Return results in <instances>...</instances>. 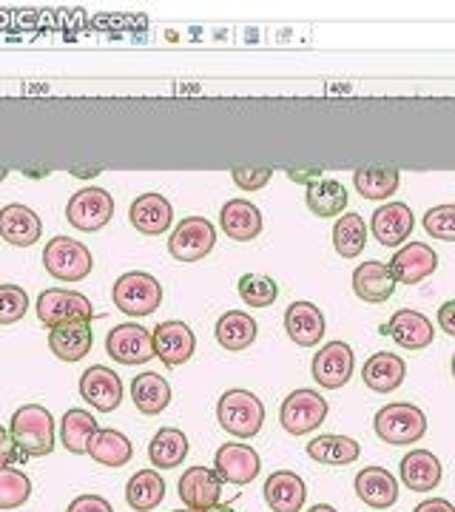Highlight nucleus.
<instances>
[{
    "label": "nucleus",
    "instance_id": "obj_13",
    "mask_svg": "<svg viewBox=\"0 0 455 512\" xmlns=\"http://www.w3.org/2000/svg\"><path fill=\"white\" fill-rule=\"evenodd\" d=\"M396 285H419L421 279L436 274L438 254L427 242H407L387 262Z\"/></svg>",
    "mask_w": 455,
    "mask_h": 512
},
{
    "label": "nucleus",
    "instance_id": "obj_42",
    "mask_svg": "<svg viewBox=\"0 0 455 512\" xmlns=\"http://www.w3.org/2000/svg\"><path fill=\"white\" fill-rule=\"evenodd\" d=\"M424 231L441 242H455V205H436L424 214Z\"/></svg>",
    "mask_w": 455,
    "mask_h": 512
},
{
    "label": "nucleus",
    "instance_id": "obj_46",
    "mask_svg": "<svg viewBox=\"0 0 455 512\" xmlns=\"http://www.w3.org/2000/svg\"><path fill=\"white\" fill-rule=\"evenodd\" d=\"M438 328L444 330L447 336H455V299L444 302V305L438 308Z\"/></svg>",
    "mask_w": 455,
    "mask_h": 512
},
{
    "label": "nucleus",
    "instance_id": "obj_23",
    "mask_svg": "<svg viewBox=\"0 0 455 512\" xmlns=\"http://www.w3.org/2000/svg\"><path fill=\"white\" fill-rule=\"evenodd\" d=\"M399 473L404 487L413 490V493H430V490H436L438 484H441V476H444L441 461L430 450H410L407 456L401 458Z\"/></svg>",
    "mask_w": 455,
    "mask_h": 512
},
{
    "label": "nucleus",
    "instance_id": "obj_1",
    "mask_svg": "<svg viewBox=\"0 0 455 512\" xmlns=\"http://www.w3.org/2000/svg\"><path fill=\"white\" fill-rule=\"evenodd\" d=\"M9 433L26 458L49 456L55 450V419L43 404H23L9 421Z\"/></svg>",
    "mask_w": 455,
    "mask_h": 512
},
{
    "label": "nucleus",
    "instance_id": "obj_32",
    "mask_svg": "<svg viewBox=\"0 0 455 512\" xmlns=\"http://www.w3.org/2000/svg\"><path fill=\"white\" fill-rule=\"evenodd\" d=\"M308 456L325 467H347L362 456V447L359 441L347 439V436L328 433V436H316L308 441Z\"/></svg>",
    "mask_w": 455,
    "mask_h": 512
},
{
    "label": "nucleus",
    "instance_id": "obj_53",
    "mask_svg": "<svg viewBox=\"0 0 455 512\" xmlns=\"http://www.w3.org/2000/svg\"><path fill=\"white\" fill-rule=\"evenodd\" d=\"M450 367H453V379H455V356H453V365H450Z\"/></svg>",
    "mask_w": 455,
    "mask_h": 512
},
{
    "label": "nucleus",
    "instance_id": "obj_14",
    "mask_svg": "<svg viewBox=\"0 0 455 512\" xmlns=\"http://www.w3.org/2000/svg\"><path fill=\"white\" fill-rule=\"evenodd\" d=\"M214 470L222 481L228 484H237V487H245L251 484L259 470H262V458L256 453L251 444H222L214 456Z\"/></svg>",
    "mask_w": 455,
    "mask_h": 512
},
{
    "label": "nucleus",
    "instance_id": "obj_12",
    "mask_svg": "<svg viewBox=\"0 0 455 512\" xmlns=\"http://www.w3.org/2000/svg\"><path fill=\"white\" fill-rule=\"evenodd\" d=\"M353 365H356V356H353V348L347 342H328L313 356L310 370H313V379H316L319 387L339 390V387H345L350 382Z\"/></svg>",
    "mask_w": 455,
    "mask_h": 512
},
{
    "label": "nucleus",
    "instance_id": "obj_27",
    "mask_svg": "<svg viewBox=\"0 0 455 512\" xmlns=\"http://www.w3.org/2000/svg\"><path fill=\"white\" fill-rule=\"evenodd\" d=\"M91 342V322H66L49 330V348L60 362H80L83 356H89Z\"/></svg>",
    "mask_w": 455,
    "mask_h": 512
},
{
    "label": "nucleus",
    "instance_id": "obj_17",
    "mask_svg": "<svg viewBox=\"0 0 455 512\" xmlns=\"http://www.w3.org/2000/svg\"><path fill=\"white\" fill-rule=\"evenodd\" d=\"M80 396L100 413H111L123 402V379L111 367L94 365L80 376Z\"/></svg>",
    "mask_w": 455,
    "mask_h": 512
},
{
    "label": "nucleus",
    "instance_id": "obj_20",
    "mask_svg": "<svg viewBox=\"0 0 455 512\" xmlns=\"http://www.w3.org/2000/svg\"><path fill=\"white\" fill-rule=\"evenodd\" d=\"M356 495L373 510H390L399 501V481L384 467H364L353 481Z\"/></svg>",
    "mask_w": 455,
    "mask_h": 512
},
{
    "label": "nucleus",
    "instance_id": "obj_10",
    "mask_svg": "<svg viewBox=\"0 0 455 512\" xmlns=\"http://www.w3.org/2000/svg\"><path fill=\"white\" fill-rule=\"evenodd\" d=\"M106 350L120 365H146L154 359V339H151L148 328L137 325V322H126V325H117V328L109 330Z\"/></svg>",
    "mask_w": 455,
    "mask_h": 512
},
{
    "label": "nucleus",
    "instance_id": "obj_52",
    "mask_svg": "<svg viewBox=\"0 0 455 512\" xmlns=\"http://www.w3.org/2000/svg\"><path fill=\"white\" fill-rule=\"evenodd\" d=\"M6 174H9V171H6V168H0V183L6 180Z\"/></svg>",
    "mask_w": 455,
    "mask_h": 512
},
{
    "label": "nucleus",
    "instance_id": "obj_47",
    "mask_svg": "<svg viewBox=\"0 0 455 512\" xmlns=\"http://www.w3.org/2000/svg\"><path fill=\"white\" fill-rule=\"evenodd\" d=\"M288 177L296 180V183L313 185L322 180V168H291V171H288Z\"/></svg>",
    "mask_w": 455,
    "mask_h": 512
},
{
    "label": "nucleus",
    "instance_id": "obj_35",
    "mask_svg": "<svg viewBox=\"0 0 455 512\" xmlns=\"http://www.w3.org/2000/svg\"><path fill=\"white\" fill-rule=\"evenodd\" d=\"M399 171L390 165H373V168H359L353 174V185L364 200H387L399 191Z\"/></svg>",
    "mask_w": 455,
    "mask_h": 512
},
{
    "label": "nucleus",
    "instance_id": "obj_2",
    "mask_svg": "<svg viewBox=\"0 0 455 512\" xmlns=\"http://www.w3.org/2000/svg\"><path fill=\"white\" fill-rule=\"evenodd\" d=\"M217 419L234 439H254L265 424V404L251 390H225L217 404Z\"/></svg>",
    "mask_w": 455,
    "mask_h": 512
},
{
    "label": "nucleus",
    "instance_id": "obj_33",
    "mask_svg": "<svg viewBox=\"0 0 455 512\" xmlns=\"http://www.w3.org/2000/svg\"><path fill=\"white\" fill-rule=\"evenodd\" d=\"M165 478L157 470H140L128 478L126 501L134 512H151L163 504Z\"/></svg>",
    "mask_w": 455,
    "mask_h": 512
},
{
    "label": "nucleus",
    "instance_id": "obj_48",
    "mask_svg": "<svg viewBox=\"0 0 455 512\" xmlns=\"http://www.w3.org/2000/svg\"><path fill=\"white\" fill-rule=\"evenodd\" d=\"M413 512H455V507L447 498H430V501H421Z\"/></svg>",
    "mask_w": 455,
    "mask_h": 512
},
{
    "label": "nucleus",
    "instance_id": "obj_25",
    "mask_svg": "<svg viewBox=\"0 0 455 512\" xmlns=\"http://www.w3.org/2000/svg\"><path fill=\"white\" fill-rule=\"evenodd\" d=\"M353 293L362 299V302H370V305H379V302H387L393 293H396V279L390 274L387 262H362L356 271H353Z\"/></svg>",
    "mask_w": 455,
    "mask_h": 512
},
{
    "label": "nucleus",
    "instance_id": "obj_45",
    "mask_svg": "<svg viewBox=\"0 0 455 512\" xmlns=\"http://www.w3.org/2000/svg\"><path fill=\"white\" fill-rule=\"evenodd\" d=\"M15 458H18V447H15V441H12V433L0 424V470H3V467H12Z\"/></svg>",
    "mask_w": 455,
    "mask_h": 512
},
{
    "label": "nucleus",
    "instance_id": "obj_39",
    "mask_svg": "<svg viewBox=\"0 0 455 512\" xmlns=\"http://www.w3.org/2000/svg\"><path fill=\"white\" fill-rule=\"evenodd\" d=\"M32 498V478L18 467L0 470V510H18Z\"/></svg>",
    "mask_w": 455,
    "mask_h": 512
},
{
    "label": "nucleus",
    "instance_id": "obj_6",
    "mask_svg": "<svg viewBox=\"0 0 455 512\" xmlns=\"http://www.w3.org/2000/svg\"><path fill=\"white\" fill-rule=\"evenodd\" d=\"M328 399L316 390H293L291 396L279 407V424L285 427V433L291 436H308L313 430H319V424L328 419Z\"/></svg>",
    "mask_w": 455,
    "mask_h": 512
},
{
    "label": "nucleus",
    "instance_id": "obj_29",
    "mask_svg": "<svg viewBox=\"0 0 455 512\" xmlns=\"http://www.w3.org/2000/svg\"><path fill=\"white\" fill-rule=\"evenodd\" d=\"M256 319L251 313L245 311H228L222 313L217 319V328H214V336H217L219 348L231 350V353H239V350H248L256 342Z\"/></svg>",
    "mask_w": 455,
    "mask_h": 512
},
{
    "label": "nucleus",
    "instance_id": "obj_30",
    "mask_svg": "<svg viewBox=\"0 0 455 512\" xmlns=\"http://www.w3.org/2000/svg\"><path fill=\"white\" fill-rule=\"evenodd\" d=\"M131 399H134L137 410L143 416H160L165 407L171 404V384L165 382V376H160V373L146 370V373L134 376Z\"/></svg>",
    "mask_w": 455,
    "mask_h": 512
},
{
    "label": "nucleus",
    "instance_id": "obj_28",
    "mask_svg": "<svg viewBox=\"0 0 455 512\" xmlns=\"http://www.w3.org/2000/svg\"><path fill=\"white\" fill-rule=\"evenodd\" d=\"M404 376H407V365L396 353H373L364 362L362 370L364 384L373 393H393V390H399L401 384H404Z\"/></svg>",
    "mask_w": 455,
    "mask_h": 512
},
{
    "label": "nucleus",
    "instance_id": "obj_21",
    "mask_svg": "<svg viewBox=\"0 0 455 512\" xmlns=\"http://www.w3.org/2000/svg\"><path fill=\"white\" fill-rule=\"evenodd\" d=\"M43 234V222L29 205L12 202L6 208H0V237L6 239L15 248H29L35 245Z\"/></svg>",
    "mask_w": 455,
    "mask_h": 512
},
{
    "label": "nucleus",
    "instance_id": "obj_50",
    "mask_svg": "<svg viewBox=\"0 0 455 512\" xmlns=\"http://www.w3.org/2000/svg\"><path fill=\"white\" fill-rule=\"evenodd\" d=\"M308 512H339L336 507H330V504H316V507H310Z\"/></svg>",
    "mask_w": 455,
    "mask_h": 512
},
{
    "label": "nucleus",
    "instance_id": "obj_54",
    "mask_svg": "<svg viewBox=\"0 0 455 512\" xmlns=\"http://www.w3.org/2000/svg\"><path fill=\"white\" fill-rule=\"evenodd\" d=\"M177 512H191V510H177Z\"/></svg>",
    "mask_w": 455,
    "mask_h": 512
},
{
    "label": "nucleus",
    "instance_id": "obj_31",
    "mask_svg": "<svg viewBox=\"0 0 455 512\" xmlns=\"http://www.w3.org/2000/svg\"><path fill=\"white\" fill-rule=\"evenodd\" d=\"M100 467H126L131 456H134V447L128 436H123L120 430L114 427H100L89 441V450H86Z\"/></svg>",
    "mask_w": 455,
    "mask_h": 512
},
{
    "label": "nucleus",
    "instance_id": "obj_38",
    "mask_svg": "<svg viewBox=\"0 0 455 512\" xmlns=\"http://www.w3.org/2000/svg\"><path fill=\"white\" fill-rule=\"evenodd\" d=\"M97 430H100L97 419L91 413H86V410H77V407L60 419V441L74 456H83L89 450V441Z\"/></svg>",
    "mask_w": 455,
    "mask_h": 512
},
{
    "label": "nucleus",
    "instance_id": "obj_41",
    "mask_svg": "<svg viewBox=\"0 0 455 512\" xmlns=\"http://www.w3.org/2000/svg\"><path fill=\"white\" fill-rule=\"evenodd\" d=\"M29 311V293L20 285H0V325H15Z\"/></svg>",
    "mask_w": 455,
    "mask_h": 512
},
{
    "label": "nucleus",
    "instance_id": "obj_37",
    "mask_svg": "<svg viewBox=\"0 0 455 512\" xmlns=\"http://www.w3.org/2000/svg\"><path fill=\"white\" fill-rule=\"evenodd\" d=\"M364 245H367V222L362 214L347 211L333 225V248L345 259H356L364 251Z\"/></svg>",
    "mask_w": 455,
    "mask_h": 512
},
{
    "label": "nucleus",
    "instance_id": "obj_7",
    "mask_svg": "<svg viewBox=\"0 0 455 512\" xmlns=\"http://www.w3.org/2000/svg\"><path fill=\"white\" fill-rule=\"evenodd\" d=\"M37 319L46 328H57L66 322H91L94 319V308L91 302L77 291H66V288H49L37 296Z\"/></svg>",
    "mask_w": 455,
    "mask_h": 512
},
{
    "label": "nucleus",
    "instance_id": "obj_44",
    "mask_svg": "<svg viewBox=\"0 0 455 512\" xmlns=\"http://www.w3.org/2000/svg\"><path fill=\"white\" fill-rule=\"evenodd\" d=\"M66 512H114L109 501L103 498V495H77L72 504H69V510Z\"/></svg>",
    "mask_w": 455,
    "mask_h": 512
},
{
    "label": "nucleus",
    "instance_id": "obj_11",
    "mask_svg": "<svg viewBox=\"0 0 455 512\" xmlns=\"http://www.w3.org/2000/svg\"><path fill=\"white\" fill-rule=\"evenodd\" d=\"M151 339H154V356L165 367L185 365L197 350V333L180 319L160 322L157 328L151 330Z\"/></svg>",
    "mask_w": 455,
    "mask_h": 512
},
{
    "label": "nucleus",
    "instance_id": "obj_9",
    "mask_svg": "<svg viewBox=\"0 0 455 512\" xmlns=\"http://www.w3.org/2000/svg\"><path fill=\"white\" fill-rule=\"evenodd\" d=\"M217 228L205 217H185L168 239V254L177 262H200L214 251Z\"/></svg>",
    "mask_w": 455,
    "mask_h": 512
},
{
    "label": "nucleus",
    "instance_id": "obj_51",
    "mask_svg": "<svg viewBox=\"0 0 455 512\" xmlns=\"http://www.w3.org/2000/svg\"><path fill=\"white\" fill-rule=\"evenodd\" d=\"M205 512H237L234 507H228V504H217V507H211V510Z\"/></svg>",
    "mask_w": 455,
    "mask_h": 512
},
{
    "label": "nucleus",
    "instance_id": "obj_3",
    "mask_svg": "<svg viewBox=\"0 0 455 512\" xmlns=\"http://www.w3.org/2000/svg\"><path fill=\"white\" fill-rule=\"evenodd\" d=\"M373 430L384 444L404 447V444H416L427 433V416L416 404L393 402L382 407L373 419Z\"/></svg>",
    "mask_w": 455,
    "mask_h": 512
},
{
    "label": "nucleus",
    "instance_id": "obj_34",
    "mask_svg": "<svg viewBox=\"0 0 455 512\" xmlns=\"http://www.w3.org/2000/svg\"><path fill=\"white\" fill-rule=\"evenodd\" d=\"M148 458L157 470H174L182 467V461L188 458V436L177 427H163L157 430V436L148 444Z\"/></svg>",
    "mask_w": 455,
    "mask_h": 512
},
{
    "label": "nucleus",
    "instance_id": "obj_40",
    "mask_svg": "<svg viewBox=\"0 0 455 512\" xmlns=\"http://www.w3.org/2000/svg\"><path fill=\"white\" fill-rule=\"evenodd\" d=\"M237 291L248 308H271L279 299V285L265 274H245L239 279Z\"/></svg>",
    "mask_w": 455,
    "mask_h": 512
},
{
    "label": "nucleus",
    "instance_id": "obj_16",
    "mask_svg": "<svg viewBox=\"0 0 455 512\" xmlns=\"http://www.w3.org/2000/svg\"><path fill=\"white\" fill-rule=\"evenodd\" d=\"M182 504L191 512H205L219 504L222 495V478L211 467H188L177 484Z\"/></svg>",
    "mask_w": 455,
    "mask_h": 512
},
{
    "label": "nucleus",
    "instance_id": "obj_19",
    "mask_svg": "<svg viewBox=\"0 0 455 512\" xmlns=\"http://www.w3.org/2000/svg\"><path fill=\"white\" fill-rule=\"evenodd\" d=\"M128 220L143 237H163L174 222V208L163 194H140L128 208Z\"/></svg>",
    "mask_w": 455,
    "mask_h": 512
},
{
    "label": "nucleus",
    "instance_id": "obj_22",
    "mask_svg": "<svg viewBox=\"0 0 455 512\" xmlns=\"http://www.w3.org/2000/svg\"><path fill=\"white\" fill-rule=\"evenodd\" d=\"M285 330L299 348H316L325 339V313L313 302H293L285 311Z\"/></svg>",
    "mask_w": 455,
    "mask_h": 512
},
{
    "label": "nucleus",
    "instance_id": "obj_26",
    "mask_svg": "<svg viewBox=\"0 0 455 512\" xmlns=\"http://www.w3.org/2000/svg\"><path fill=\"white\" fill-rule=\"evenodd\" d=\"M219 225L234 242H251L262 234V211L254 202L231 200L219 211Z\"/></svg>",
    "mask_w": 455,
    "mask_h": 512
},
{
    "label": "nucleus",
    "instance_id": "obj_4",
    "mask_svg": "<svg viewBox=\"0 0 455 512\" xmlns=\"http://www.w3.org/2000/svg\"><path fill=\"white\" fill-rule=\"evenodd\" d=\"M111 299L126 316L143 319L163 305V285L146 271H128L114 282Z\"/></svg>",
    "mask_w": 455,
    "mask_h": 512
},
{
    "label": "nucleus",
    "instance_id": "obj_24",
    "mask_svg": "<svg viewBox=\"0 0 455 512\" xmlns=\"http://www.w3.org/2000/svg\"><path fill=\"white\" fill-rule=\"evenodd\" d=\"M265 501L273 512H302L308 501V487L293 470H276L265 481Z\"/></svg>",
    "mask_w": 455,
    "mask_h": 512
},
{
    "label": "nucleus",
    "instance_id": "obj_5",
    "mask_svg": "<svg viewBox=\"0 0 455 512\" xmlns=\"http://www.w3.org/2000/svg\"><path fill=\"white\" fill-rule=\"evenodd\" d=\"M43 268L60 282H80L91 274L94 259L80 239L55 237L49 239L43 248Z\"/></svg>",
    "mask_w": 455,
    "mask_h": 512
},
{
    "label": "nucleus",
    "instance_id": "obj_15",
    "mask_svg": "<svg viewBox=\"0 0 455 512\" xmlns=\"http://www.w3.org/2000/svg\"><path fill=\"white\" fill-rule=\"evenodd\" d=\"M413 225H416V217H413L410 205H404V202H387V205L373 211V217H370V234L384 248H399V245H404L410 239Z\"/></svg>",
    "mask_w": 455,
    "mask_h": 512
},
{
    "label": "nucleus",
    "instance_id": "obj_49",
    "mask_svg": "<svg viewBox=\"0 0 455 512\" xmlns=\"http://www.w3.org/2000/svg\"><path fill=\"white\" fill-rule=\"evenodd\" d=\"M72 174L74 177H94V174H100V168H74Z\"/></svg>",
    "mask_w": 455,
    "mask_h": 512
},
{
    "label": "nucleus",
    "instance_id": "obj_43",
    "mask_svg": "<svg viewBox=\"0 0 455 512\" xmlns=\"http://www.w3.org/2000/svg\"><path fill=\"white\" fill-rule=\"evenodd\" d=\"M271 177V168H234L231 171V180L242 191H259V188H265V185L271 183Z\"/></svg>",
    "mask_w": 455,
    "mask_h": 512
},
{
    "label": "nucleus",
    "instance_id": "obj_36",
    "mask_svg": "<svg viewBox=\"0 0 455 512\" xmlns=\"http://www.w3.org/2000/svg\"><path fill=\"white\" fill-rule=\"evenodd\" d=\"M308 208L328 220V217H342L347 208V188L336 180H319V183L308 185V194H305Z\"/></svg>",
    "mask_w": 455,
    "mask_h": 512
},
{
    "label": "nucleus",
    "instance_id": "obj_8",
    "mask_svg": "<svg viewBox=\"0 0 455 512\" xmlns=\"http://www.w3.org/2000/svg\"><path fill=\"white\" fill-rule=\"evenodd\" d=\"M111 217H114V197L106 188H97V185H89V188L72 194V200L66 205V220L83 234H94V231L106 228Z\"/></svg>",
    "mask_w": 455,
    "mask_h": 512
},
{
    "label": "nucleus",
    "instance_id": "obj_18",
    "mask_svg": "<svg viewBox=\"0 0 455 512\" xmlns=\"http://www.w3.org/2000/svg\"><path fill=\"white\" fill-rule=\"evenodd\" d=\"M384 336H393V342L404 350H424L433 345V322L419 311L401 308L390 316V322L382 328Z\"/></svg>",
    "mask_w": 455,
    "mask_h": 512
}]
</instances>
